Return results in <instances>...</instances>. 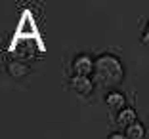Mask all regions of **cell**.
I'll return each instance as SVG.
<instances>
[{
	"label": "cell",
	"mask_w": 149,
	"mask_h": 139,
	"mask_svg": "<svg viewBox=\"0 0 149 139\" xmlns=\"http://www.w3.org/2000/svg\"><path fill=\"white\" fill-rule=\"evenodd\" d=\"M6 73H8L10 78L21 80V78H25V76L31 74V65L23 59H12V61L6 63Z\"/></svg>",
	"instance_id": "5b68a950"
},
{
	"label": "cell",
	"mask_w": 149,
	"mask_h": 139,
	"mask_svg": "<svg viewBox=\"0 0 149 139\" xmlns=\"http://www.w3.org/2000/svg\"><path fill=\"white\" fill-rule=\"evenodd\" d=\"M115 122H117V126L123 128V130L130 128L132 124H136V122H138V113H136V109H134V107H126V109H123L120 113H117Z\"/></svg>",
	"instance_id": "8992f818"
},
{
	"label": "cell",
	"mask_w": 149,
	"mask_h": 139,
	"mask_svg": "<svg viewBox=\"0 0 149 139\" xmlns=\"http://www.w3.org/2000/svg\"><path fill=\"white\" fill-rule=\"evenodd\" d=\"M126 69L120 57L111 52H103L96 55V67H94V80L97 86L115 90V86L124 82Z\"/></svg>",
	"instance_id": "6da1fadb"
},
{
	"label": "cell",
	"mask_w": 149,
	"mask_h": 139,
	"mask_svg": "<svg viewBox=\"0 0 149 139\" xmlns=\"http://www.w3.org/2000/svg\"><path fill=\"white\" fill-rule=\"evenodd\" d=\"M96 88L97 84L92 76H77V74L69 76V90L80 97H90L96 91Z\"/></svg>",
	"instance_id": "7a4b0ae2"
},
{
	"label": "cell",
	"mask_w": 149,
	"mask_h": 139,
	"mask_svg": "<svg viewBox=\"0 0 149 139\" xmlns=\"http://www.w3.org/2000/svg\"><path fill=\"white\" fill-rule=\"evenodd\" d=\"M107 139H128L126 133L124 131H113V133H109V137Z\"/></svg>",
	"instance_id": "9c48e42d"
},
{
	"label": "cell",
	"mask_w": 149,
	"mask_h": 139,
	"mask_svg": "<svg viewBox=\"0 0 149 139\" xmlns=\"http://www.w3.org/2000/svg\"><path fill=\"white\" fill-rule=\"evenodd\" d=\"M94 67H96V57L90 53H77L71 61V73L77 76H94Z\"/></svg>",
	"instance_id": "3957f363"
},
{
	"label": "cell",
	"mask_w": 149,
	"mask_h": 139,
	"mask_svg": "<svg viewBox=\"0 0 149 139\" xmlns=\"http://www.w3.org/2000/svg\"><path fill=\"white\" fill-rule=\"evenodd\" d=\"M140 42L143 44V46H147V48H149V21L145 23V29H143V33H141Z\"/></svg>",
	"instance_id": "ba28073f"
},
{
	"label": "cell",
	"mask_w": 149,
	"mask_h": 139,
	"mask_svg": "<svg viewBox=\"0 0 149 139\" xmlns=\"http://www.w3.org/2000/svg\"><path fill=\"white\" fill-rule=\"evenodd\" d=\"M124 133H126L128 139H145L147 130H145V126L141 124L140 120H138L136 124H132L130 128H126V130H124Z\"/></svg>",
	"instance_id": "52a82bcc"
},
{
	"label": "cell",
	"mask_w": 149,
	"mask_h": 139,
	"mask_svg": "<svg viewBox=\"0 0 149 139\" xmlns=\"http://www.w3.org/2000/svg\"><path fill=\"white\" fill-rule=\"evenodd\" d=\"M103 103H105L107 111H111V113H120L123 109H126V95H124L123 91L118 90H109L105 93V97H103Z\"/></svg>",
	"instance_id": "277c9868"
}]
</instances>
